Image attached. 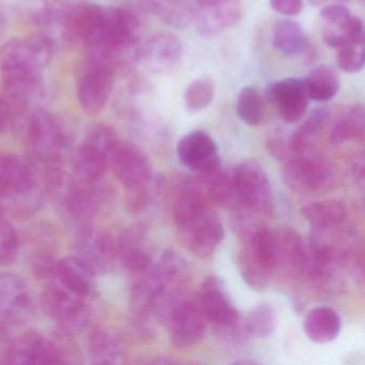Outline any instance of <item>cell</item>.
<instances>
[{
  "instance_id": "836d02e7",
  "label": "cell",
  "mask_w": 365,
  "mask_h": 365,
  "mask_svg": "<svg viewBox=\"0 0 365 365\" xmlns=\"http://www.w3.org/2000/svg\"><path fill=\"white\" fill-rule=\"evenodd\" d=\"M166 181L162 175L153 174L148 180L128 194V208L132 213H142L155 206L165 191Z\"/></svg>"
},
{
  "instance_id": "d4e9b609",
  "label": "cell",
  "mask_w": 365,
  "mask_h": 365,
  "mask_svg": "<svg viewBox=\"0 0 365 365\" xmlns=\"http://www.w3.org/2000/svg\"><path fill=\"white\" fill-rule=\"evenodd\" d=\"M208 209L207 195L204 194L200 182L193 179H185L179 187L173 207V217L177 230L185 227Z\"/></svg>"
},
{
  "instance_id": "8fae6325",
  "label": "cell",
  "mask_w": 365,
  "mask_h": 365,
  "mask_svg": "<svg viewBox=\"0 0 365 365\" xmlns=\"http://www.w3.org/2000/svg\"><path fill=\"white\" fill-rule=\"evenodd\" d=\"M181 241L200 258L212 255L224 238V227L217 213L208 209L178 230Z\"/></svg>"
},
{
  "instance_id": "8992f818",
  "label": "cell",
  "mask_w": 365,
  "mask_h": 365,
  "mask_svg": "<svg viewBox=\"0 0 365 365\" xmlns=\"http://www.w3.org/2000/svg\"><path fill=\"white\" fill-rule=\"evenodd\" d=\"M115 73L108 63L87 56L76 76V96L83 110L97 114L106 108L114 88Z\"/></svg>"
},
{
  "instance_id": "8d00e7d4",
  "label": "cell",
  "mask_w": 365,
  "mask_h": 365,
  "mask_svg": "<svg viewBox=\"0 0 365 365\" xmlns=\"http://www.w3.org/2000/svg\"><path fill=\"white\" fill-rule=\"evenodd\" d=\"M245 332L255 339H267L275 330L277 314L272 305L259 303L251 309L243 322Z\"/></svg>"
},
{
  "instance_id": "e575fe53",
  "label": "cell",
  "mask_w": 365,
  "mask_h": 365,
  "mask_svg": "<svg viewBox=\"0 0 365 365\" xmlns=\"http://www.w3.org/2000/svg\"><path fill=\"white\" fill-rule=\"evenodd\" d=\"M301 215L312 227H328L343 223L347 209L339 200H327L303 207Z\"/></svg>"
},
{
  "instance_id": "9c48e42d",
  "label": "cell",
  "mask_w": 365,
  "mask_h": 365,
  "mask_svg": "<svg viewBox=\"0 0 365 365\" xmlns=\"http://www.w3.org/2000/svg\"><path fill=\"white\" fill-rule=\"evenodd\" d=\"M37 187L35 166L12 153L0 155V200L31 197Z\"/></svg>"
},
{
  "instance_id": "9a60e30c",
  "label": "cell",
  "mask_w": 365,
  "mask_h": 365,
  "mask_svg": "<svg viewBox=\"0 0 365 365\" xmlns=\"http://www.w3.org/2000/svg\"><path fill=\"white\" fill-rule=\"evenodd\" d=\"M8 362L14 364H59L63 352L56 344L39 333H27L8 348Z\"/></svg>"
},
{
  "instance_id": "d6986e66",
  "label": "cell",
  "mask_w": 365,
  "mask_h": 365,
  "mask_svg": "<svg viewBox=\"0 0 365 365\" xmlns=\"http://www.w3.org/2000/svg\"><path fill=\"white\" fill-rule=\"evenodd\" d=\"M275 250V271L299 277L307 260V251L300 235L290 227L272 232Z\"/></svg>"
},
{
  "instance_id": "e0dca14e",
  "label": "cell",
  "mask_w": 365,
  "mask_h": 365,
  "mask_svg": "<svg viewBox=\"0 0 365 365\" xmlns=\"http://www.w3.org/2000/svg\"><path fill=\"white\" fill-rule=\"evenodd\" d=\"M110 168L119 182L128 190L142 185L153 174L150 161L144 151L128 143H119Z\"/></svg>"
},
{
  "instance_id": "cb8c5ba5",
  "label": "cell",
  "mask_w": 365,
  "mask_h": 365,
  "mask_svg": "<svg viewBox=\"0 0 365 365\" xmlns=\"http://www.w3.org/2000/svg\"><path fill=\"white\" fill-rule=\"evenodd\" d=\"M116 250L123 266L132 272L143 274L153 266L146 230L142 226L129 228L119 239Z\"/></svg>"
},
{
  "instance_id": "277c9868",
  "label": "cell",
  "mask_w": 365,
  "mask_h": 365,
  "mask_svg": "<svg viewBox=\"0 0 365 365\" xmlns=\"http://www.w3.org/2000/svg\"><path fill=\"white\" fill-rule=\"evenodd\" d=\"M200 305L206 319L224 339L240 341L249 336L225 283L220 277H209L202 284Z\"/></svg>"
},
{
  "instance_id": "4fadbf2b",
  "label": "cell",
  "mask_w": 365,
  "mask_h": 365,
  "mask_svg": "<svg viewBox=\"0 0 365 365\" xmlns=\"http://www.w3.org/2000/svg\"><path fill=\"white\" fill-rule=\"evenodd\" d=\"M76 245V256L96 273L108 271L116 257V245L110 235L89 224H83L78 230Z\"/></svg>"
},
{
  "instance_id": "52a82bcc",
  "label": "cell",
  "mask_w": 365,
  "mask_h": 365,
  "mask_svg": "<svg viewBox=\"0 0 365 365\" xmlns=\"http://www.w3.org/2000/svg\"><path fill=\"white\" fill-rule=\"evenodd\" d=\"M282 174L286 185L300 193H317L332 185L330 164L311 150L288 158Z\"/></svg>"
},
{
  "instance_id": "484cf974",
  "label": "cell",
  "mask_w": 365,
  "mask_h": 365,
  "mask_svg": "<svg viewBox=\"0 0 365 365\" xmlns=\"http://www.w3.org/2000/svg\"><path fill=\"white\" fill-rule=\"evenodd\" d=\"M242 16L238 0H230L209 7L200 8L196 18L198 31L204 37H215L225 29L234 26Z\"/></svg>"
},
{
  "instance_id": "c3c4849f",
  "label": "cell",
  "mask_w": 365,
  "mask_h": 365,
  "mask_svg": "<svg viewBox=\"0 0 365 365\" xmlns=\"http://www.w3.org/2000/svg\"><path fill=\"white\" fill-rule=\"evenodd\" d=\"M0 217H4V209L1 204H0Z\"/></svg>"
},
{
  "instance_id": "60d3db41",
  "label": "cell",
  "mask_w": 365,
  "mask_h": 365,
  "mask_svg": "<svg viewBox=\"0 0 365 365\" xmlns=\"http://www.w3.org/2000/svg\"><path fill=\"white\" fill-rule=\"evenodd\" d=\"M215 95V85L210 76L196 78L185 91V106L190 112H200L212 103Z\"/></svg>"
},
{
  "instance_id": "f6af8a7d",
  "label": "cell",
  "mask_w": 365,
  "mask_h": 365,
  "mask_svg": "<svg viewBox=\"0 0 365 365\" xmlns=\"http://www.w3.org/2000/svg\"><path fill=\"white\" fill-rule=\"evenodd\" d=\"M352 177L360 187L364 185V158L363 155L356 158V161L351 165Z\"/></svg>"
},
{
  "instance_id": "7bdbcfd3",
  "label": "cell",
  "mask_w": 365,
  "mask_h": 365,
  "mask_svg": "<svg viewBox=\"0 0 365 365\" xmlns=\"http://www.w3.org/2000/svg\"><path fill=\"white\" fill-rule=\"evenodd\" d=\"M304 0H270V6L277 14L285 16H296L301 14Z\"/></svg>"
},
{
  "instance_id": "d6a6232c",
  "label": "cell",
  "mask_w": 365,
  "mask_h": 365,
  "mask_svg": "<svg viewBox=\"0 0 365 365\" xmlns=\"http://www.w3.org/2000/svg\"><path fill=\"white\" fill-rule=\"evenodd\" d=\"M304 82L309 100L322 103L333 99L341 87L336 71L327 65L315 68Z\"/></svg>"
},
{
  "instance_id": "44dd1931",
  "label": "cell",
  "mask_w": 365,
  "mask_h": 365,
  "mask_svg": "<svg viewBox=\"0 0 365 365\" xmlns=\"http://www.w3.org/2000/svg\"><path fill=\"white\" fill-rule=\"evenodd\" d=\"M103 194L100 180L76 178L66 194V211L78 221L91 219L101 206Z\"/></svg>"
},
{
  "instance_id": "7402d4cb",
  "label": "cell",
  "mask_w": 365,
  "mask_h": 365,
  "mask_svg": "<svg viewBox=\"0 0 365 365\" xmlns=\"http://www.w3.org/2000/svg\"><path fill=\"white\" fill-rule=\"evenodd\" d=\"M102 8L91 3L76 4L61 24L66 41L85 46L97 31Z\"/></svg>"
},
{
  "instance_id": "ab89813d",
  "label": "cell",
  "mask_w": 365,
  "mask_h": 365,
  "mask_svg": "<svg viewBox=\"0 0 365 365\" xmlns=\"http://www.w3.org/2000/svg\"><path fill=\"white\" fill-rule=\"evenodd\" d=\"M200 181L206 187L207 197L215 204L223 206L236 197L232 175L227 174L222 166L209 174L200 176Z\"/></svg>"
},
{
  "instance_id": "f546056e",
  "label": "cell",
  "mask_w": 365,
  "mask_h": 365,
  "mask_svg": "<svg viewBox=\"0 0 365 365\" xmlns=\"http://www.w3.org/2000/svg\"><path fill=\"white\" fill-rule=\"evenodd\" d=\"M89 351L93 363L115 364L121 362L125 354V347L116 333L106 329H100L91 335Z\"/></svg>"
},
{
  "instance_id": "ac0fdd59",
  "label": "cell",
  "mask_w": 365,
  "mask_h": 365,
  "mask_svg": "<svg viewBox=\"0 0 365 365\" xmlns=\"http://www.w3.org/2000/svg\"><path fill=\"white\" fill-rule=\"evenodd\" d=\"M319 20L324 43L336 50L350 37L364 31L362 20L352 16L349 10L339 4L324 7L319 12Z\"/></svg>"
},
{
  "instance_id": "6da1fadb",
  "label": "cell",
  "mask_w": 365,
  "mask_h": 365,
  "mask_svg": "<svg viewBox=\"0 0 365 365\" xmlns=\"http://www.w3.org/2000/svg\"><path fill=\"white\" fill-rule=\"evenodd\" d=\"M26 140L31 160L53 170L63 160L69 138L65 125L56 115L38 110L29 117Z\"/></svg>"
},
{
  "instance_id": "f35d334b",
  "label": "cell",
  "mask_w": 365,
  "mask_h": 365,
  "mask_svg": "<svg viewBox=\"0 0 365 365\" xmlns=\"http://www.w3.org/2000/svg\"><path fill=\"white\" fill-rule=\"evenodd\" d=\"M364 31L356 34L337 48V67L346 73H356L364 67Z\"/></svg>"
},
{
  "instance_id": "83f0119b",
  "label": "cell",
  "mask_w": 365,
  "mask_h": 365,
  "mask_svg": "<svg viewBox=\"0 0 365 365\" xmlns=\"http://www.w3.org/2000/svg\"><path fill=\"white\" fill-rule=\"evenodd\" d=\"M95 277V271L78 256H68L56 262L55 279L83 298L93 292Z\"/></svg>"
},
{
  "instance_id": "30bf717a",
  "label": "cell",
  "mask_w": 365,
  "mask_h": 365,
  "mask_svg": "<svg viewBox=\"0 0 365 365\" xmlns=\"http://www.w3.org/2000/svg\"><path fill=\"white\" fill-rule=\"evenodd\" d=\"M54 50L53 40L44 36L31 39H12L0 48V68L21 66L42 71L52 61Z\"/></svg>"
},
{
  "instance_id": "603a6c76",
  "label": "cell",
  "mask_w": 365,
  "mask_h": 365,
  "mask_svg": "<svg viewBox=\"0 0 365 365\" xmlns=\"http://www.w3.org/2000/svg\"><path fill=\"white\" fill-rule=\"evenodd\" d=\"M181 56L182 42L174 34L153 35L143 48H140V58L144 59L148 67L157 72L172 69Z\"/></svg>"
},
{
  "instance_id": "d590c367",
  "label": "cell",
  "mask_w": 365,
  "mask_h": 365,
  "mask_svg": "<svg viewBox=\"0 0 365 365\" xmlns=\"http://www.w3.org/2000/svg\"><path fill=\"white\" fill-rule=\"evenodd\" d=\"M365 110L362 104H356L346 110L333 125L330 140L339 145L347 140L362 138L364 133Z\"/></svg>"
},
{
  "instance_id": "2e32d148",
  "label": "cell",
  "mask_w": 365,
  "mask_h": 365,
  "mask_svg": "<svg viewBox=\"0 0 365 365\" xmlns=\"http://www.w3.org/2000/svg\"><path fill=\"white\" fill-rule=\"evenodd\" d=\"M267 96L269 101L277 106L282 119L286 123H297L307 113L309 98L302 78L277 81L269 86Z\"/></svg>"
},
{
  "instance_id": "ee69618b",
  "label": "cell",
  "mask_w": 365,
  "mask_h": 365,
  "mask_svg": "<svg viewBox=\"0 0 365 365\" xmlns=\"http://www.w3.org/2000/svg\"><path fill=\"white\" fill-rule=\"evenodd\" d=\"M12 114L11 108H10L9 102L6 98L0 97V134L4 133L11 123Z\"/></svg>"
},
{
  "instance_id": "5bb4252c",
  "label": "cell",
  "mask_w": 365,
  "mask_h": 365,
  "mask_svg": "<svg viewBox=\"0 0 365 365\" xmlns=\"http://www.w3.org/2000/svg\"><path fill=\"white\" fill-rule=\"evenodd\" d=\"M33 309L31 292L18 275H0V324L16 326L29 319Z\"/></svg>"
},
{
  "instance_id": "681fc988",
  "label": "cell",
  "mask_w": 365,
  "mask_h": 365,
  "mask_svg": "<svg viewBox=\"0 0 365 365\" xmlns=\"http://www.w3.org/2000/svg\"><path fill=\"white\" fill-rule=\"evenodd\" d=\"M335 1H348V0H335Z\"/></svg>"
},
{
  "instance_id": "3957f363",
  "label": "cell",
  "mask_w": 365,
  "mask_h": 365,
  "mask_svg": "<svg viewBox=\"0 0 365 365\" xmlns=\"http://www.w3.org/2000/svg\"><path fill=\"white\" fill-rule=\"evenodd\" d=\"M119 143L116 131L110 125L104 123L93 125L81 143L74 159L76 178L101 180L106 170L110 168Z\"/></svg>"
},
{
  "instance_id": "ffe728a7",
  "label": "cell",
  "mask_w": 365,
  "mask_h": 365,
  "mask_svg": "<svg viewBox=\"0 0 365 365\" xmlns=\"http://www.w3.org/2000/svg\"><path fill=\"white\" fill-rule=\"evenodd\" d=\"M42 307L51 319L74 324L84 313V298L61 283H52L42 294Z\"/></svg>"
},
{
  "instance_id": "b9f144b4",
  "label": "cell",
  "mask_w": 365,
  "mask_h": 365,
  "mask_svg": "<svg viewBox=\"0 0 365 365\" xmlns=\"http://www.w3.org/2000/svg\"><path fill=\"white\" fill-rule=\"evenodd\" d=\"M20 242L16 228L11 223L0 217V264L14 262L19 255Z\"/></svg>"
},
{
  "instance_id": "bcb514c9",
  "label": "cell",
  "mask_w": 365,
  "mask_h": 365,
  "mask_svg": "<svg viewBox=\"0 0 365 365\" xmlns=\"http://www.w3.org/2000/svg\"><path fill=\"white\" fill-rule=\"evenodd\" d=\"M224 1H230V0H195V3L197 4L200 8L217 5V4L224 3Z\"/></svg>"
},
{
  "instance_id": "7a4b0ae2",
  "label": "cell",
  "mask_w": 365,
  "mask_h": 365,
  "mask_svg": "<svg viewBox=\"0 0 365 365\" xmlns=\"http://www.w3.org/2000/svg\"><path fill=\"white\" fill-rule=\"evenodd\" d=\"M155 314L168 327L173 343L181 349L197 345L206 335L202 307L185 292L162 302Z\"/></svg>"
},
{
  "instance_id": "f1b7e54d",
  "label": "cell",
  "mask_w": 365,
  "mask_h": 365,
  "mask_svg": "<svg viewBox=\"0 0 365 365\" xmlns=\"http://www.w3.org/2000/svg\"><path fill=\"white\" fill-rule=\"evenodd\" d=\"M303 330L314 343H331L341 331V318L331 307H315L304 318Z\"/></svg>"
},
{
  "instance_id": "1f68e13d",
  "label": "cell",
  "mask_w": 365,
  "mask_h": 365,
  "mask_svg": "<svg viewBox=\"0 0 365 365\" xmlns=\"http://www.w3.org/2000/svg\"><path fill=\"white\" fill-rule=\"evenodd\" d=\"M328 120L329 110L327 108H320L313 110L304 123L288 138L292 155L311 150L316 138Z\"/></svg>"
},
{
  "instance_id": "5b68a950",
  "label": "cell",
  "mask_w": 365,
  "mask_h": 365,
  "mask_svg": "<svg viewBox=\"0 0 365 365\" xmlns=\"http://www.w3.org/2000/svg\"><path fill=\"white\" fill-rule=\"evenodd\" d=\"M239 268L245 283L255 290H264L275 271L273 234L266 227H257L245 236L239 254Z\"/></svg>"
},
{
  "instance_id": "74e56055",
  "label": "cell",
  "mask_w": 365,
  "mask_h": 365,
  "mask_svg": "<svg viewBox=\"0 0 365 365\" xmlns=\"http://www.w3.org/2000/svg\"><path fill=\"white\" fill-rule=\"evenodd\" d=\"M236 112L240 120L250 127H257L264 119V101L256 87L241 89L236 102Z\"/></svg>"
},
{
  "instance_id": "4dcf8cb0",
  "label": "cell",
  "mask_w": 365,
  "mask_h": 365,
  "mask_svg": "<svg viewBox=\"0 0 365 365\" xmlns=\"http://www.w3.org/2000/svg\"><path fill=\"white\" fill-rule=\"evenodd\" d=\"M272 44L283 56L294 57L305 50L307 38L299 23L290 19H284L275 24Z\"/></svg>"
},
{
  "instance_id": "4316f807",
  "label": "cell",
  "mask_w": 365,
  "mask_h": 365,
  "mask_svg": "<svg viewBox=\"0 0 365 365\" xmlns=\"http://www.w3.org/2000/svg\"><path fill=\"white\" fill-rule=\"evenodd\" d=\"M143 11L157 16L168 26L185 29L194 20V9L189 0H132Z\"/></svg>"
},
{
  "instance_id": "ba28073f",
  "label": "cell",
  "mask_w": 365,
  "mask_h": 365,
  "mask_svg": "<svg viewBox=\"0 0 365 365\" xmlns=\"http://www.w3.org/2000/svg\"><path fill=\"white\" fill-rule=\"evenodd\" d=\"M236 198L247 210L269 213L273 208V193L264 168L255 161L241 163L232 174Z\"/></svg>"
},
{
  "instance_id": "7c38bea8",
  "label": "cell",
  "mask_w": 365,
  "mask_h": 365,
  "mask_svg": "<svg viewBox=\"0 0 365 365\" xmlns=\"http://www.w3.org/2000/svg\"><path fill=\"white\" fill-rule=\"evenodd\" d=\"M177 155L183 165L204 176L221 165L217 144L204 131H193L179 140Z\"/></svg>"
},
{
  "instance_id": "7dc6e473",
  "label": "cell",
  "mask_w": 365,
  "mask_h": 365,
  "mask_svg": "<svg viewBox=\"0 0 365 365\" xmlns=\"http://www.w3.org/2000/svg\"><path fill=\"white\" fill-rule=\"evenodd\" d=\"M7 27V19L3 10L0 9V38L3 37Z\"/></svg>"
}]
</instances>
